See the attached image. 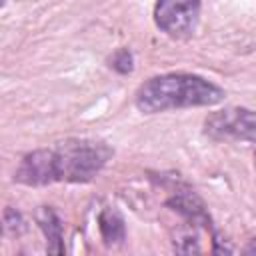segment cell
<instances>
[{"mask_svg":"<svg viewBox=\"0 0 256 256\" xmlns=\"http://www.w3.org/2000/svg\"><path fill=\"white\" fill-rule=\"evenodd\" d=\"M166 206L170 210H174L176 214H180L184 218V222L188 226H200L204 228L210 236H212V252H232V248L228 246H220V238L214 230V222L210 218V212L204 204V200L194 192L192 186L180 182L174 186V190L170 192V196L166 198Z\"/></svg>","mask_w":256,"mask_h":256,"instance_id":"obj_5","label":"cell"},{"mask_svg":"<svg viewBox=\"0 0 256 256\" xmlns=\"http://www.w3.org/2000/svg\"><path fill=\"white\" fill-rule=\"evenodd\" d=\"M36 224L42 230L44 238H46V252L48 254H64V226L60 216L56 214L54 208L50 206H42L36 212Z\"/></svg>","mask_w":256,"mask_h":256,"instance_id":"obj_6","label":"cell"},{"mask_svg":"<svg viewBox=\"0 0 256 256\" xmlns=\"http://www.w3.org/2000/svg\"><path fill=\"white\" fill-rule=\"evenodd\" d=\"M108 66H110L114 72L122 74V76L130 74V72L134 70V54H132V50H130V48H118V50L108 58Z\"/></svg>","mask_w":256,"mask_h":256,"instance_id":"obj_8","label":"cell"},{"mask_svg":"<svg viewBox=\"0 0 256 256\" xmlns=\"http://www.w3.org/2000/svg\"><path fill=\"white\" fill-rule=\"evenodd\" d=\"M4 230H6V232H12V234H16V236L26 230L24 216H22L16 208H12V206H6V210H4Z\"/></svg>","mask_w":256,"mask_h":256,"instance_id":"obj_9","label":"cell"},{"mask_svg":"<svg viewBox=\"0 0 256 256\" xmlns=\"http://www.w3.org/2000/svg\"><path fill=\"white\" fill-rule=\"evenodd\" d=\"M98 230L106 246H118L126 240V224L116 208H104L98 214Z\"/></svg>","mask_w":256,"mask_h":256,"instance_id":"obj_7","label":"cell"},{"mask_svg":"<svg viewBox=\"0 0 256 256\" xmlns=\"http://www.w3.org/2000/svg\"><path fill=\"white\" fill-rule=\"evenodd\" d=\"M226 98L224 88L198 74L168 72L142 82L134 94V104L142 114H160L168 110L216 106Z\"/></svg>","mask_w":256,"mask_h":256,"instance_id":"obj_2","label":"cell"},{"mask_svg":"<svg viewBox=\"0 0 256 256\" xmlns=\"http://www.w3.org/2000/svg\"><path fill=\"white\" fill-rule=\"evenodd\" d=\"M254 162H256V154H254Z\"/></svg>","mask_w":256,"mask_h":256,"instance_id":"obj_11","label":"cell"},{"mask_svg":"<svg viewBox=\"0 0 256 256\" xmlns=\"http://www.w3.org/2000/svg\"><path fill=\"white\" fill-rule=\"evenodd\" d=\"M112 156L114 150L106 142L68 138L52 148H38L24 154L14 172V182L32 188L56 182L86 184L102 172Z\"/></svg>","mask_w":256,"mask_h":256,"instance_id":"obj_1","label":"cell"},{"mask_svg":"<svg viewBox=\"0 0 256 256\" xmlns=\"http://www.w3.org/2000/svg\"><path fill=\"white\" fill-rule=\"evenodd\" d=\"M200 0H156L154 24L174 40H186L196 32Z\"/></svg>","mask_w":256,"mask_h":256,"instance_id":"obj_4","label":"cell"},{"mask_svg":"<svg viewBox=\"0 0 256 256\" xmlns=\"http://www.w3.org/2000/svg\"><path fill=\"white\" fill-rule=\"evenodd\" d=\"M244 254H256V238H252L246 246H244V250H242Z\"/></svg>","mask_w":256,"mask_h":256,"instance_id":"obj_10","label":"cell"},{"mask_svg":"<svg viewBox=\"0 0 256 256\" xmlns=\"http://www.w3.org/2000/svg\"><path fill=\"white\" fill-rule=\"evenodd\" d=\"M204 134L214 142L240 140L256 144V112L242 106L212 112L204 120Z\"/></svg>","mask_w":256,"mask_h":256,"instance_id":"obj_3","label":"cell"}]
</instances>
